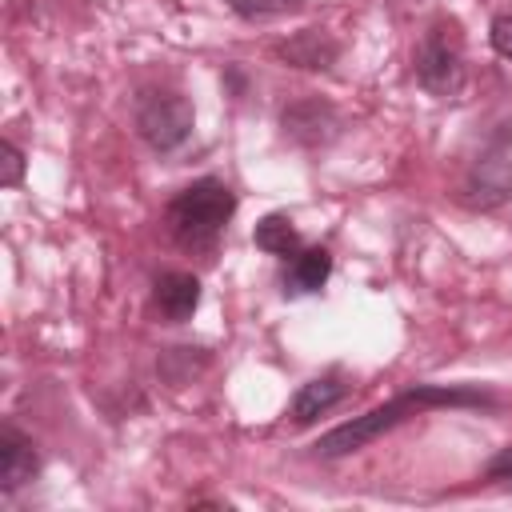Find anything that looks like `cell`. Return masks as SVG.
<instances>
[{"label":"cell","mask_w":512,"mask_h":512,"mask_svg":"<svg viewBox=\"0 0 512 512\" xmlns=\"http://www.w3.org/2000/svg\"><path fill=\"white\" fill-rule=\"evenodd\" d=\"M252 240H256L260 252L280 256V260H288L292 252L304 248V244H300V232H296V224H292V216H284V212H268V216L252 228Z\"/></svg>","instance_id":"7c38bea8"},{"label":"cell","mask_w":512,"mask_h":512,"mask_svg":"<svg viewBox=\"0 0 512 512\" xmlns=\"http://www.w3.org/2000/svg\"><path fill=\"white\" fill-rule=\"evenodd\" d=\"M152 308L168 324L192 320V312L200 308V280L192 272H164V276H156V284H152Z\"/></svg>","instance_id":"9c48e42d"},{"label":"cell","mask_w":512,"mask_h":512,"mask_svg":"<svg viewBox=\"0 0 512 512\" xmlns=\"http://www.w3.org/2000/svg\"><path fill=\"white\" fill-rule=\"evenodd\" d=\"M488 40H492V48H496L504 60H512V16H508V12L488 24Z\"/></svg>","instance_id":"5bb4252c"},{"label":"cell","mask_w":512,"mask_h":512,"mask_svg":"<svg viewBox=\"0 0 512 512\" xmlns=\"http://www.w3.org/2000/svg\"><path fill=\"white\" fill-rule=\"evenodd\" d=\"M232 216H236V192L216 176H200L168 200L164 224L184 252H212Z\"/></svg>","instance_id":"7a4b0ae2"},{"label":"cell","mask_w":512,"mask_h":512,"mask_svg":"<svg viewBox=\"0 0 512 512\" xmlns=\"http://www.w3.org/2000/svg\"><path fill=\"white\" fill-rule=\"evenodd\" d=\"M280 128H284V136H288L292 144H300V148H320V144H328V140L340 132V116H336V108H332L328 100L308 96V100H296V104H288V108L280 112Z\"/></svg>","instance_id":"8992f818"},{"label":"cell","mask_w":512,"mask_h":512,"mask_svg":"<svg viewBox=\"0 0 512 512\" xmlns=\"http://www.w3.org/2000/svg\"><path fill=\"white\" fill-rule=\"evenodd\" d=\"M412 72H416V84L440 100H448L464 88V44H460L452 24L440 20L420 36L416 56H412Z\"/></svg>","instance_id":"277c9868"},{"label":"cell","mask_w":512,"mask_h":512,"mask_svg":"<svg viewBox=\"0 0 512 512\" xmlns=\"http://www.w3.org/2000/svg\"><path fill=\"white\" fill-rule=\"evenodd\" d=\"M196 112L176 88H148L136 100V132L152 152H176L192 140Z\"/></svg>","instance_id":"3957f363"},{"label":"cell","mask_w":512,"mask_h":512,"mask_svg":"<svg viewBox=\"0 0 512 512\" xmlns=\"http://www.w3.org/2000/svg\"><path fill=\"white\" fill-rule=\"evenodd\" d=\"M272 52H276V60H284L292 68L324 72V68H332L340 60V40H332L324 28H300L288 40H280Z\"/></svg>","instance_id":"ba28073f"},{"label":"cell","mask_w":512,"mask_h":512,"mask_svg":"<svg viewBox=\"0 0 512 512\" xmlns=\"http://www.w3.org/2000/svg\"><path fill=\"white\" fill-rule=\"evenodd\" d=\"M344 396H348V384H344L336 372H332V376H316V380H308V384H300V388L292 392L288 416H292V424H312V420H320L324 412H332Z\"/></svg>","instance_id":"8fae6325"},{"label":"cell","mask_w":512,"mask_h":512,"mask_svg":"<svg viewBox=\"0 0 512 512\" xmlns=\"http://www.w3.org/2000/svg\"><path fill=\"white\" fill-rule=\"evenodd\" d=\"M484 480H492V484L512 480V444H508V448H500V452L484 464Z\"/></svg>","instance_id":"9a60e30c"},{"label":"cell","mask_w":512,"mask_h":512,"mask_svg":"<svg viewBox=\"0 0 512 512\" xmlns=\"http://www.w3.org/2000/svg\"><path fill=\"white\" fill-rule=\"evenodd\" d=\"M512 196V152L508 148H488L472 160L464 184H460V200L472 212H492Z\"/></svg>","instance_id":"5b68a950"},{"label":"cell","mask_w":512,"mask_h":512,"mask_svg":"<svg viewBox=\"0 0 512 512\" xmlns=\"http://www.w3.org/2000/svg\"><path fill=\"white\" fill-rule=\"evenodd\" d=\"M328 276H332V252L312 244V248H300L284 260L280 284H284V296H312L328 284Z\"/></svg>","instance_id":"30bf717a"},{"label":"cell","mask_w":512,"mask_h":512,"mask_svg":"<svg viewBox=\"0 0 512 512\" xmlns=\"http://www.w3.org/2000/svg\"><path fill=\"white\" fill-rule=\"evenodd\" d=\"M20 180H24V152H20V144L4 140L0 144V184L4 188H16Z\"/></svg>","instance_id":"4fadbf2b"},{"label":"cell","mask_w":512,"mask_h":512,"mask_svg":"<svg viewBox=\"0 0 512 512\" xmlns=\"http://www.w3.org/2000/svg\"><path fill=\"white\" fill-rule=\"evenodd\" d=\"M40 472V452L32 444V436H24L16 424L0 428V492L12 496L24 484H32Z\"/></svg>","instance_id":"52a82bcc"},{"label":"cell","mask_w":512,"mask_h":512,"mask_svg":"<svg viewBox=\"0 0 512 512\" xmlns=\"http://www.w3.org/2000/svg\"><path fill=\"white\" fill-rule=\"evenodd\" d=\"M424 408H496V400H492L484 388H464V384H416V388L400 392L396 400H388V404H380V408H372V412H364V416H356V420H348V424L324 432V436L312 444V452H316L320 460L352 456V452L368 448L372 440H380L384 432H392L396 424H404L408 416H416V412H424Z\"/></svg>","instance_id":"6da1fadb"},{"label":"cell","mask_w":512,"mask_h":512,"mask_svg":"<svg viewBox=\"0 0 512 512\" xmlns=\"http://www.w3.org/2000/svg\"><path fill=\"white\" fill-rule=\"evenodd\" d=\"M260 4H264L268 16H276V12H296V8H304L308 0H260Z\"/></svg>","instance_id":"2e32d148"}]
</instances>
